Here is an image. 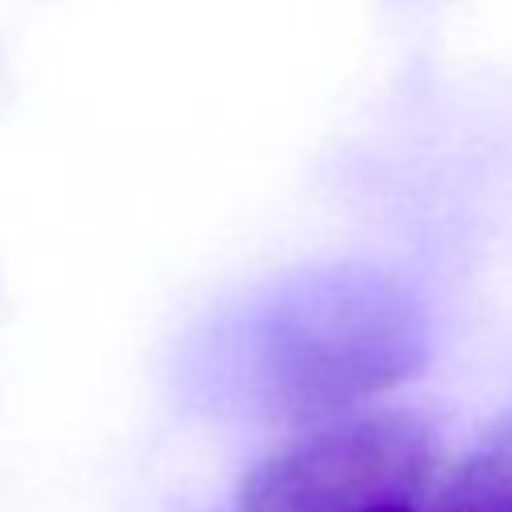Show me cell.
Masks as SVG:
<instances>
[{"label": "cell", "mask_w": 512, "mask_h": 512, "mask_svg": "<svg viewBox=\"0 0 512 512\" xmlns=\"http://www.w3.org/2000/svg\"><path fill=\"white\" fill-rule=\"evenodd\" d=\"M432 512H512V416L484 432L448 472Z\"/></svg>", "instance_id": "3957f363"}, {"label": "cell", "mask_w": 512, "mask_h": 512, "mask_svg": "<svg viewBox=\"0 0 512 512\" xmlns=\"http://www.w3.org/2000/svg\"><path fill=\"white\" fill-rule=\"evenodd\" d=\"M380 512H416V504H392V508H380Z\"/></svg>", "instance_id": "277c9868"}, {"label": "cell", "mask_w": 512, "mask_h": 512, "mask_svg": "<svg viewBox=\"0 0 512 512\" xmlns=\"http://www.w3.org/2000/svg\"><path fill=\"white\" fill-rule=\"evenodd\" d=\"M412 292L380 268H308L232 308L192 356L204 404L256 420H340L424 364Z\"/></svg>", "instance_id": "6da1fadb"}, {"label": "cell", "mask_w": 512, "mask_h": 512, "mask_svg": "<svg viewBox=\"0 0 512 512\" xmlns=\"http://www.w3.org/2000/svg\"><path fill=\"white\" fill-rule=\"evenodd\" d=\"M436 444L424 420L408 412L340 416L260 460L240 512H380L416 504L428 488Z\"/></svg>", "instance_id": "7a4b0ae2"}]
</instances>
